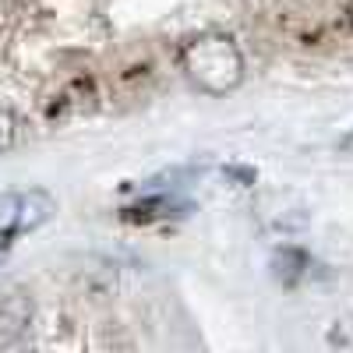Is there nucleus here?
Listing matches in <instances>:
<instances>
[{
  "mask_svg": "<svg viewBox=\"0 0 353 353\" xmlns=\"http://www.w3.org/2000/svg\"><path fill=\"white\" fill-rule=\"evenodd\" d=\"M339 152H350V156H353V131L339 138Z\"/></svg>",
  "mask_w": 353,
  "mask_h": 353,
  "instance_id": "nucleus-5",
  "label": "nucleus"
},
{
  "mask_svg": "<svg viewBox=\"0 0 353 353\" xmlns=\"http://www.w3.org/2000/svg\"><path fill=\"white\" fill-rule=\"evenodd\" d=\"M176 64L184 78L205 96H226L244 81V53L226 32H198L181 43L176 50Z\"/></svg>",
  "mask_w": 353,
  "mask_h": 353,
  "instance_id": "nucleus-1",
  "label": "nucleus"
},
{
  "mask_svg": "<svg viewBox=\"0 0 353 353\" xmlns=\"http://www.w3.org/2000/svg\"><path fill=\"white\" fill-rule=\"evenodd\" d=\"M14 141H18V117L8 106H0V156L11 152Z\"/></svg>",
  "mask_w": 353,
  "mask_h": 353,
  "instance_id": "nucleus-4",
  "label": "nucleus"
},
{
  "mask_svg": "<svg viewBox=\"0 0 353 353\" xmlns=\"http://www.w3.org/2000/svg\"><path fill=\"white\" fill-rule=\"evenodd\" d=\"M4 261H8V248L0 244V269H4Z\"/></svg>",
  "mask_w": 353,
  "mask_h": 353,
  "instance_id": "nucleus-6",
  "label": "nucleus"
},
{
  "mask_svg": "<svg viewBox=\"0 0 353 353\" xmlns=\"http://www.w3.org/2000/svg\"><path fill=\"white\" fill-rule=\"evenodd\" d=\"M28 329H32V301L25 293H11L0 304V339L4 343H18Z\"/></svg>",
  "mask_w": 353,
  "mask_h": 353,
  "instance_id": "nucleus-3",
  "label": "nucleus"
},
{
  "mask_svg": "<svg viewBox=\"0 0 353 353\" xmlns=\"http://www.w3.org/2000/svg\"><path fill=\"white\" fill-rule=\"evenodd\" d=\"M57 212V201L32 188V191H8L0 194V244H11L25 233H36L39 226H46Z\"/></svg>",
  "mask_w": 353,
  "mask_h": 353,
  "instance_id": "nucleus-2",
  "label": "nucleus"
}]
</instances>
